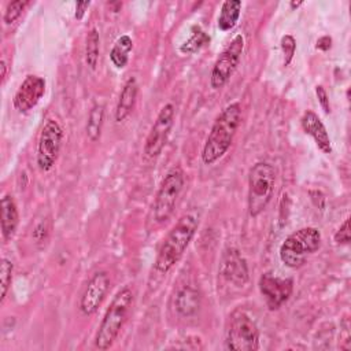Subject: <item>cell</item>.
<instances>
[{"mask_svg":"<svg viewBox=\"0 0 351 351\" xmlns=\"http://www.w3.org/2000/svg\"><path fill=\"white\" fill-rule=\"evenodd\" d=\"M200 307V293L197 289L185 285L176 295V310L181 317H192Z\"/></svg>","mask_w":351,"mask_h":351,"instance_id":"cell-18","label":"cell"},{"mask_svg":"<svg viewBox=\"0 0 351 351\" xmlns=\"http://www.w3.org/2000/svg\"><path fill=\"white\" fill-rule=\"evenodd\" d=\"M258 285L270 310L280 308L289 299L293 289V281L291 278H280L271 273L262 274Z\"/></svg>","mask_w":351,"mask_h":351,"instance_id":"cell-11","label":"cell"},{"mask_svg":"<svg viewBox=\"0 0 351 351\" xmlns=\"http://www.w3.org/2000/svg\"><path fill=\"white\" fill-rule=\"evenodd\" d=\"M89 4H90L89 1H82V3H77L75 4V14H74L75 19H82L86 8L89 7Z\"/></svg>","mask_w":351,"mask_h":351,"instance_id":"cell-30","label":"cell"},{"mask_svg":"<svg viewBox=\"0 0 351 351\" xmlns=\"http://www.w3.org/2000/svg\"><path fill=\"white\" fill-rule=\"evenodd\" d=\"M281 49L284 53V66H289V63L293 59L295 51H296V41L291 34L281 37Z\"/></svg>","mask_w":351,"mask_h":351,"instance_id":"cell-26","label":"cell"},{"mask_svg":"<svg viewBox=\"0 0 351 351\" xmlns=\"http://www.w3.org/2000/svg\"><path fill=\"white\" fill-rule=\"evenodd\" d=\"M241 1L240 0H226L221 5L218 16V27L222 32H228L234 27L240 18Z\"/></svg>","mask_w":351,"mask_h":351,"instance_id":"cell-19","label":"cell"},{"mask_svg":"<svg viewBox=\"0 0 351 351\" xmlns=\"http://www.w3.org/2000/svg\"><path fill=\"white\" fill-rule=\"evenodd\" d=\"M133 300H134V292L130 287L122 288L114 296L110 307L107 308L99 325V329L95 337V346L99 350H107L114 344L123 324L126 322L128 314L133 306Z\"/></svg>","mask_w":351,"mask_h":351,"instance_id":"cell-3","label":"cell"},{"mask_svg":"<svg viewBox=\"0 0 351 351\" xmlns=\"http://www.w3.org/2000/svg\"><path fill=\"white\" fill-rule=\"evenodd\" d=\"M315 95H317V97H318V101H319L322 110H324L326 114L330 112V104H329L328 93H326V90H325V88H324L322 85H317V86H315Z\"/></svg>","mask_w":351,"mask_h":351,"instance_id":"cell-28","label":"cell"},{"mask_svg":"<svg viewBox=\"0 0 351 351\" xmlns=\"http://www.w3.org/2000/svg\"><path fill=\"white\" fill-rule=\"evenodd\" d=\"M110 288V277L107 271H97L92 276L89 282L86 284L81 299H80V311L84 315H92L97 311L100 304L103 303Z\"/></svg>","mask_w":351,"mask_h":351,"instance_id":"cell-12","label":"cell"},{"mask_svg":"<svg viewBox=\"0 0 351 351\" xmlns=\"http://www.w3.org/2000/svg\"><path fill=\"white\" fill-rule=\"evenodd\" d=\"M137 92H138L137 81L134 77H130L125 82L122 90L119 93L118 101H117V107H115V121L117 122H122L130 115V112L134 108L136 100H137Z\"/></svg>","mask_w":351,"mask_h":351,"instance_id":"cell-16","label":"cell"},{"mask_svg":"<svg viewBox=\"0 0 351 351\" xmlns=\"http://www.w3.org/2000/svg\"><path fill=\"white\" fill-rule=\"evenodd\" d=\"M300 123H302V128H303L304 133H307L308 136H311L314 138L317 147L324 154H330L332 152V143H330V137L326 132V128L314 111L307 110L303 114V117L300 119Z\"/></svg>","mask_w":351,"mask_h":351,"instance_id":"cell-15","label":"cell"},{"mask_svg":"<svg viewBox=\"0 0 351 351\" xmlns=\"http://www.w3.org/2000/svg\"><path fill=\"white\" fill-rule=\"evenodd\" d=\"M133 48V41L132 38L128 36V34H123L121 36L111 52H110V59H111V63L117 67V69H123L126 64H128V60H129V52L132 51Z\"/></svg>","mask_w":351,"mask_h":351,"instance_id":"cell-20","label":"cell"},{"mask_svg":"<svg viewBox=\"0 0 351 351\" xmlns=\"http://www.w3.org/2000/svg\"><path fill=\"white\" fill-rule=\"evenodd\" d=\"M19 222V214L16 204L11 195H4L1 197V233L5 241L11 240L15 234Z\"/></svg>","mask_w":351,"mask_h":351,"instance_id":"cell-17","label":"cell"},{"mask_svg":"<svg viewBox=\"0 0 351 351\" xmlns=\"http://www.w3.org/2000/svg\"><path fill=\"white\" fill-rule=\"evenodd\" d=\"M228 350L254 351L259 346V330L250 315L243 311L233 314L225 340Z\"/></svg>","mask_w":351,"mask_h":351,"instance_id":"cell-7","label":"cell"},{"mask_svg":"<svg viewBox=\"0 0 351 351\" xmlns=\"http://www.w3.org/2000/svg\"><path fill=\"white\" fill-rule=\"evenodd\" d=\"M45 92V81L38 75L29 74L19 85L14 96V107L19 112H27L41 100Z\"/></svg>","mask_w":351,"mask_h":351,"instance_id":"cell-13","label":"cell"},{"mask_svg":"<svg viewBox=\"0 0 351 351\" xmlns=\"http://www.w3.org/2000/svg\"><path fill=\"white\" fill-rule=\"evenodd\" d=\"M208 43H210V36L206 32H203L199 26H195L192 29V34L189 36V38L180 47V51L182 53H195Z\"/></svg>","mask_w":351,"mask_h":351,"instance_id":"cell-23","label":"cell"},{"mask_svg":"<svg viewBox=\"0 0 351 351\" xmlns=\"http://www.w3.org/2000/svg\"><path fill=\"white\" fill-rule=\"evenodd\" d=\"M27 1H22V0H16V1H11L7 4L4 15H3V21L5 25H11L14 23L23 12L25 7L27 5Z\"/></svg>","mask_w":351,"mask_h":351,"instance_id":"cell-25","label":"cell"},{"mask_svg":"<svg viewBox=\"0 0 351 351\" xmlns=\"http://www.w3.org/2000/svg\"><path fill=\"white\" fill-rule=\"evenodd\" d=\"M99 52H100V36L97 29L92 27L86 34V43H85V62L92 70H95L97 66Z\"/></svg>","mask_w":351,"mask_h":351,"instance_id":"cell-22","label":"cell"},{"mask_svg":"<svg viewBox=\"0 0 351 351\" xmlns=\"http://www.w3.org/2000/svg\"><path fill=\"white\" fill-rule=\"evenodd\" d=\"M317 49L319 51H328L332 47V38L329 36H322L317 40Z\"/></svg>","mask_w":351,"mask_h":351,"instance_id":"cell-29","label":"cell"},{"mask_svg":"<svg viewBox=\"0 0 351 351\" xmlns=\"http://www.w3.org/2000/svg\"><path fill=\"white\" fill-rule=\"evenodd\" d=\"M0 69H1V82H4L7 78V63L4 59L0 62Z\"/></svg>","mask_w":351,"mask_h":351,"instance_id":"cell-31","label":"cell"},{"mask_svg":"<svg viewBox=\"0 0 351 351\" xmlns=\"http://www.w3.org/2000/svg\"><path fill=\"white\" fill-rule=\"evenodd\" d=\"M12 262L7 258L1 259L0 265V284H1V302L5 299L7 292L10 289L11 281H12Z\"/></svg>","mask_w":351,"mask_h":351,"instance_id":"cell-24","label":"cell"},{"mask_svg":"<svg viewBox=\"0 0 351 351\" xmlns=\"http://www.w3.org/2000/svg\"><path fill=\"white\" fill-rule=\"evenodd\" d=\"M276 170L266 162L255 163L248 174V213L258 217L270 203L274 192Z\"/></svg>","mask_w":351,"mask_h":351,"instance_id":"cell-5","label":"cell"},{"mask_svg":"<svg viewBox=\"0 0 351 351\" xmlns=\"http://www.w3.org/2000/svg\"><path fill=\"white\" fill-rule=\"evenodd\" d=\"M351 240V236H350V219L347 218L341 225L340 228L337 229V232L335 233V241L337 244H348Z\"/></svg>","mask_w":351,"mask_h":351,"instance_id":"cell-27","label":"cell"},{"mask_svg":"<svg viewBox=\"0 0 351 351\" xmlns=\"http://www.w3.org/2000/svg\"><path fill=\"white\" fill-rule=\"evenodd\" d=\"M173 123H174V106L171 103H167L160 108V111H159L147 138H145L144 154L148 158H155L163 151V148L169 140Z\"/></svg>","mask_w":351,"mask_h":351,"instance_id":"cell-10","label":"cell"},{"mask_svg":"<svg viewBox=\"0 0 351 351\" xmlns=\"http://www.w3.org/2000/svg\"><path fill=\"white\" fill-rule=\"evenodd\" d=\"M289 5H291V8H298L299 5H302V1H291Z\"/></svg>","mask_w":351,"mask_h":351,"instance_id":"cell-32","label":"cell"},{"mask_svg":"<svg viewBox=\"0 0 351 351\" xmlns=\"http://www.w3.org/2000/svg\"><path fill=\"white\" fill-rule=\"evenodd\" d=\"M219 274L229 282L236 285H244L248 280V267L244 258L236 248H229L223 252L221 265H219Z\"/></svg>","mask_w":351,"mask_h":351,"instance_id":"cell-14","label":"cell"},{"mask_svg":"<svg viewBox=\"0 0 351 351\" xmlns=\"http://www.w3.org/2000/svg\"><path fill=\"white\" fill-rule=\"evenodd\" d=\"M63 140V130L58 121L48 119L38 136L37 165L41 171H48L58 160Z\"/></svg>","mask_w":351,"mask_h":351,"instance_id":"cell-8","label":"cell"},{"mask_svg":"<svg viewBox=\"0 0 351 351\" xmlns=\"http://www.w3.org/2000/svg\"><path fill=\"white\" fill-rule=\"evenodd\" d=\"M199 226V214L196 210L188 211L171 228L165 241L160 245L155 261V270L166 274L184 255L191 240Z\"/></svg>","mask_w":351,"mask_h":351,"instance_id":"cell-2","label":"cell"},{"mask_svg":"<svg viewBox=\"0 0 351 351\" xmlns=\"http://www.w3.org/2000/svg\"><path fill=\"white\" fill-rule=\"evenodd\" d=\"M321 245V233L314 226H306L291 233L280 247L281 262L291 267L298 269L304 265L306 259L314 254Z\"/></svg>","mask_w":351,"mask_h":351,"instance_id":"cell-4","label":"cell"},{"mask_svg":"<svg viewBox=\"0 0 351 351\" xmlns=\"http://www.w3.org/2000/svg\"><path fill=\"white\" fill-rule=\"evenodd\" d=\"M240 121L241 107L239 103H232L219 112L203 145L202 160L204 165L215 163L228 152L240 126Z\"/></svg>","mask_w":351,"mask_h":351,"instance_id":"cell-1","label":"cell"},{"mask_svg":"<svg viewBox=\"0 0 351 351\" xmlns=\"http://www.w3.org/2000/svg\"><path fill=\"white\" fill-rule=\"evenodd\" d=\"M182 188H184L182 170L180 167L170 169L166 173L165 178L162 180L152 204V215L156 223H163L171 217Z\"/></svg>","mask_w":351,"mask_h":351,"instance_id":"cell-6","label":"cell"},{"mask_svg":"<svg viewBox=\"0 0 351 351\" xmlns=\"http://www.w3.org/2000/svg\"><path fill=\"white\" fill-rule=\"evenodd\" d=\"M243 48H244V38L241 34H237L230 41L228 48L221 52V55L218 56V59L213 66L211 75H210V85L213 89H219L229 81V78L232 77V74L234 73V70L240 63Z\"/></svg>","mask_w":351,"mask_h":351,"instance_id":"cell-9","label":"cell"},{"mask_svg":"<svg viewBox=\"0 0 351 351\" xmlns=\"http://www.w3.org/2000/svg\"><path fill=\"white\" fill-rule=\"evenodd\" d=\"M104 122V106L95 104L88 115L86 121V136L90 141H97L101 134V128Z\"/></svg>","mask_w":351,"mask_h":351,"instance_id":"cell-21","label":"cell"}]
</instances>
